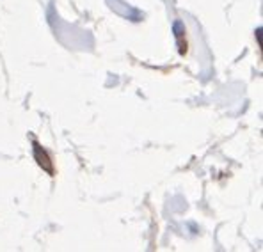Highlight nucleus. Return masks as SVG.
<instances>
[{"instance_id":"nucleus-1","label":"nucleus","mask_w":263,"mask_h":252,"mask_svg":"<svg viewBox=\"0 0 263 252\" xmlns=\"http://www.w3.org/2000/svg\"><path fill=\"white\" fill-rule=\"evenodd\" d=\"M34 156H36V160H38V164L41 165L43 169H46V171H48L50 174H52V172H53L52 162H50L48 154L45 153V149H43V147H39L38 144H34Z\"/></svg>"}]
</instances>
